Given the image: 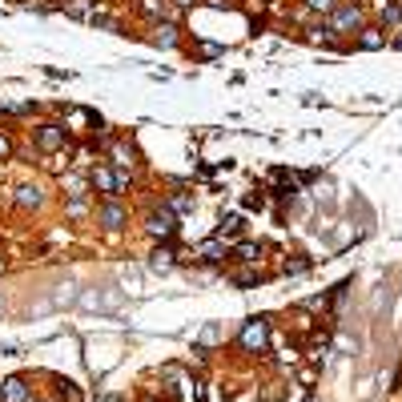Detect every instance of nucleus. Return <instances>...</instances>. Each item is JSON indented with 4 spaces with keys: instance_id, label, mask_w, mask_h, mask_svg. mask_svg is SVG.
I'll return each mask as SVG.
<instances>
[{
    "instance_id": "obj_15",
    "label": "nucleus",
    "mask_w": 402,
    "mask_h": 402,
    "mask_svg": "<svg viewBox=\"0 0 402 402\" xmlns=\"http://www.w3.org/2000/svg\"><path fill=\"white\" fill-rule=\"evenodd\" d=\"M241 225H245V221H241V213H230V217L221 221V230H217V237H237V234H241Z\"/></svg>"
},
{
    "instance_id": "obj_24",
    "label": "nucleus",
    "mask_w": 402,
    "mask_h": 402,
    "mask_svg": "<svg viewBox=\"0 0 402 402\" xmlns=\"http://www.w3.org/2000/svg\"><path fill=\"white\" fill-rule=\"evenodd\" d=\"M61 394H65V399H69V402H81V394L72 390V382H61Z\"/></svg>"
},
{
    "instance_id": "obj_7",
    "label": "nucleus",
    "mask_w": 402,
    "mask_h": 402,
    "mask_svg": "<svg viewBox=\"0 0 402 402\" xmlns=\"http://www.w3.org/2000/svg\"><path fill=\"white\" fill-rule=\"evenodd\" d=\"M173 258H177V254H173V245H157V250L149 254V270H153V274H169V270L177 265Z\"/></svg>"
},
{
    "instance_id": "obj_8",
    "label": "nucleus",
    "mask_w": 402,
    "mask_h": 402,
    "mask_svg": "<svg viewBox=\"0 0 402 402\" xmlns=\"http://www.w3.org/2000/svg\"><path fill=\"white\" fill-rule=\"evenodd\" d=\"M0 402H32L28 399L24 379H4V386H0Z\"/></svg>"
},
{
    "instance_id": "obj_1",
    "label": "nucleus",
    "mask_w": 402,
    "mask_h": 402,
    "mask_svg": "<svg viewBox=\"0 0 402 402\" xmlns=\"http://www.w3.org/2000/svg\"><path fill=\"white\" fill-rule=\"evenodd\" d=\"M362 8L358 4H334L330 21H326V32L330 37H342V32H362Z\"/></svg>"
},
{
    "instance_id": "obj_5",
    "label": "nucleus",
    "mask_w": 402,
    "mask_h": 402,
    "mask_svg": "<svg viewBox=\"0 0 402 402\" xmlns=\"http://www.w3.org/2000/svg\"><path fill=\"white\" fill-rule=\"evenodd\" d=\"M97 221H101L105 230H121V225L129 221V213H125V205H121L117 197H109V201H105V205L97 210Z\"/></svg>"
},
{
    "instance_id": "obj_23",
    "label": "nucleus",
    "mask_w": 402,
    "mask_h": 402,
    "mask_svg": "<svg viewBox=\"0 0 402 402\" xmlns=\"http://www.w3.org/2000/svg\"><path fill=\"white\" fill-rule=\"evenodd\" d=\"M314 12H334V0H306Z\"/></svg>"
},
{
    "instance_id": "obj_22",
    "label": "nucleus",
    "mask_w": 402,
    "mask_h": 402,
    "mask_svg": "<svg viewBox=\"0 0 402 402\" xmlns=\"http://www.w3.org/2000/svg\"><path fill=\"white\" fill-rule=\"evenodd\" d=\"M310 270V261L306 258H298V261H285V274H306Z\"/></svg>"
},
{
    "instance_id": "obj_14",
    "label": "nucleus",
    "mask_w": 402,
    "mask_h": 402,
    "mask_svg": "<svg viewBox=\"0 0 402 402\" xmlns=\"http://www.w3.org/2000/svg\"><path fill=\"white\" fill-rule=\"evenodd\" d=\"M17 205H21V210L41 205V190H37V185H21V190H17Z\"/></svg>"
},
{
    "instance_id": "obj_18",
    "label": "nucleus",
    "mask_w": 402,
    "mask_h": 402,
    "mask_svg": "<svg viewBox=\"0 0 402 402\" xmlns=\"http://www.w3.org/2000/svg\"><path fill=\"white\" fill-rule=\"evenodd\" d=\"M399 21H402V4H394V0L382 4V24H399Z\"/></svg>"
},
{
    "instance_id": "obj_9",
    "label": "nucleus",
    "mask_w": 402,
    "mask_h": 402,
    "mask_svg": "<svg viewBox=\"0 0 402 402\" xmlns=\"http://www.w3.org/2000/svg\"><path fill=\"white\" fill-rule=\"evenodd\" d=\"M81 302H85V306H93V310H117L121 306V294H117V290H109V294H85Z\"/></svg>"
},
{
    "instance_id": "obj_13",
    "label": "nucleus",
    "mask_w": 402,
    "mask_h": 402,
    "mask_svg": "<svg viewBox=\"0 0 402 402\" xmlns=\"http://www.w3.org/2000/svg\"><path fill=\"white\" fill-rule=\"evenodd\" d=\"M197 258H201V261H221V258H225V250H221V237L205 241V245L197 250Z\"/></svg>"
},
{
    "instance_id": "obj_16",
    "label": "nucleus",
    "mask_w": 402,
    "mask_h": 402,
    "mask_svg": "<svg viewBox=\"0 0 402 402\" xmlns=\"http://www.w3.org/2000/svg\"><path fill=\"white\" fill-rule=\"evenodd\" d=\"M230 282H234V285H258L261 282V270H234V274H230Z\"/></svg>"
},
{
    "instance_id": "obj_6",
    "label": "nucleus",
    "mask_w": 402,
    "mask_h": 402,
    "mask_svg": "<svg viewBox=\"0 0 402 402\" xmlns=\"http://www.w3.org/2000/svg\"><path fill=\"white\" fill-rule=\"evenodd\" d=\"M65 141H69V133H65L61 125H41V129H37V145H41L45 153H57V149H65Z\"/></svg>"
},
{
    "instance_id": "obj_25",
    "label": "nucleus",
    "mask_w": 402,
    "mask_h": 402,
    "mask_svg": "<svg viewBox=\"0 0 402 402\" xmlns=\"http://www.w3.org/2000/svg\"><path fill=\"white\" fill-rule=\"evenodd\" d=\"M245 205H250V210H261V205H265V197H261V193H250V197H245Z\"/></svg>"
},
{
    "instance_id": "obj_10",
    "label": "nucleus",
    "mask_w": 402,
    "mask_h": 402,
    "mask_svg": "<svg viewBox=\"0 0 402 402\" xmlns=\"http://www.w3.org/2000/svg\"><path fill=\"white\" fill-rule=\"evenodd\" d=\"M258 258H261V245H254V241H241L230 254V261H245V265H258Z\"/></svg>"
},
{
    "instance_id": "obj_4",
    "label": "nucleus",
    "mask_w": 402,
    "mask_h": 402,
    "mask_svg": "<svg viewBox=\"0 0 402 402\" xmlns=\"http://www.w3.org/2000/svg\"><path fill=\"white\" fill-rule=\"evenodd\" d=\"M89 181H93V190H101L105 197H117L121 185H125V177H121V173H117L113 165H93Z\"/></svg>"
},
{
    "instance_id": "obj_28",
    "label": "nucleus",
    "mask_w": 402,
    "mask_h": 402,
    "mask_svg": "<svg viewBox=\"0 0 402 402\" xmlns=\"http://www.w3.org/2000/svg\"><path fill=\"white\" fill-rule=\"evenodd\" d=\"M37 402H41V399H37Z\"/></svg>"
},
{
    "instance_id": "obj_26",
    "label": "nucleus",
    "mask_w": 402,
    "mask_h": 402,
    "mask_svg": "<svg viewBox=\"0 0 402 402\" xmlns=\"http://www.w3.org/2000/svg\"><path fill=\"white\" fill-rule=\"evenodd\" d=\"M8 153H12V145H8V137H0V161H4Z\"/></svg>"
},
{
    "instance_id": "obj_19",
    "label": "nucleus",
    "mask_w": 402,
    "mask_h": 402,
    "mask_svg": "<svg viewBox=\"0 0 402 402\" xmlns=\"http://www.w3.org/2000/svg\"><path fill=\"white\" fill-rule=\"evenodd\" d=\"M190 205H193L190 193H177V197H169V210H173V213H185Z\"/></svg>"
},
{
    "instance_id": "obj_11",
    "label": "nucleus",
    "mask_w": 402,
    "mask_h": 402,
    "mask_svg": "<svg viewBox=\"0 0 402 402\" xmlns=\"http://www.w3.org/2000/svg\"><path fill=\"white\" fill-rule=\"evenodd\" d=\"M382 45H386V32H382V28H362L358 48H370V52H374V48H382Z\"/></svg>"
},
{
    "instance_id": "obj_12",
    "label": "nucleus",
    "mask_w": 402,
    "mask_h": 402,
    "mask_svg": "<svg viewBox=\"0 0 402 402\" xmlns=\"http://www.w3.org/2000/svg\"><path fill=\"white\" fill-rule=\"evenodd\" d=\"M153 45H177V28H173V24H153Z\"/></svg>"
},
{
    "instance_id": "obj_2",
    "label": "nucleus",
    "mask_w": 402,
    "mask_h": 402,
    "mask_svg": "<svg viewBox=\"0 0 402 402\" xmlns=\"http://www.w3.org/2000/svg\"><path fill=\"white\" fill-rule=\"evenodd\" d=\"M265 342H270V322H265V318H250V322H245V330H241V350L261 354V350H265Z\"/></svg>"
},
{
    "instance_id": "obj_27",
    "label": "nucleus",
    "mask_w": 402,
    "mask_h": 402,
    "mask_svg": "<svg viewBox=\"0 0 402 402\" xmlns=\"http://www.w3.org/2000/svg\"><path fill=\"white\" fill-rule=\"evenodd\" d=\"M394 45H399V48H402V37H394Z\"/></svg>"
},
{
    "instance_id": "obj_21",
    "label": "nucleus",
    "mask_w": 402,
    "mask_h": 402,
    "mask_svg": "<svg viewBox=\"0 0 402 402\" xmlns=\"http://www.w3.org/2000/svg\"><path fill=\"white\" fill-rule=\"evenodd\" d=\"M217 338H221V330H217V326H205V330H201V350H205V346H213Z\"/></svg>"
},
{
    "instance_id": "obj_3",
    "label": "nucleus",
    "mask_w": 402,
    "mask_h": 402,
    "mask_svg": "<svg viewBox=\"0 0 402 402\" xmlns=\"http://www.w3.org/2000/svg\"><path fill=\"white\" fill-rule=\"evenodd\" d=\"M145 230L153 237H161V241H169V237L177 234V213L169 210V205H161V210H153L149 217H145Z\"/></svg>"
},
{
    "instance_id": "obj_20",
    "label": "nucleus",
    "mask_w": 402,
    "mask_h": 402,
    "mask_svg": "<svg viewBox=\"0 0 402 402\" xmlns=\"http://www.w3.org/2000/svg\"><path fill=\"white\" fill-rule=\"evenodd\" d=\"M221 52H225L221 45H201V48H197V57H201V61H213V57H221Z\"/></svg>"
},
{
    "instance_id": "obj_17",
    "label": "nucleus",
    "mask_w": 402,
    "mask_h": 402,
    "mask_svg": "<svg viewBox=\"0 0 402 402\" xmlns=\"http://www.w3.org/2000/svg\"><path fill=\"white\" fill-rule=\"evenodd\" d=\"M113 165H117V169H133V149L117 145V149H113Z\"/></svg>"
}]
</instances>
